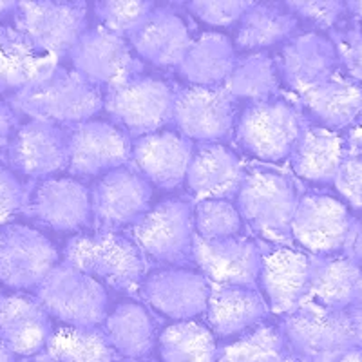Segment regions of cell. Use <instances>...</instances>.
<instances>
[{"instance_id": "681fc988", "label": "cell", "mask_w": 362, "mask_h": 362, "mask_svg": "<svg viewBox=\"0 0 362 362\" xmlns=\"http://www.w3.org/2000/svg\"><path fill=\"white\" fill-rule=\"evenodd\" d=\"M351 322H354V332H355V341H357V346L362 348V300H358L357 305L351 306L350 310Z\"/></svg>"}, {"instance_id": "277c9868", "label": "cell", "mask_w": 362, "mask_h": 362, "mask_svg": "<svg viewBox=\"0 0 362 362\" xmlns=\"http://www.w3.org/2000/svg\"><path fill=\"white\" fill-rule=\"evenodd\" d=\"M308 124L296 105L286 100L255 102L241 115L235 127V140L252 156L264 161H281L290 158Z\"/></svg>"}, {"instance_id": "f907efd6", "label": "cell", "mask_w": 362, "mask_h": 362, "mask_svg": "<svg viewBox=\"0 0 362 362\" xmlns=\"http://www.w3.org/2000/svg\"><path fill=\"white\" fill-rule=\"evenodd\" d=\"M17 355L13 354L2 339H0V362H17Z\"/></svg>"}, {"instance_id": "ac0fdd59", "label": "cell", "mask_w": 362, "mask_h": 362, "mask_svg": "<svg viewBox=\"0 0 362 362\" xmlns=\"http://www.w3.org/2000/svg\"><path fill=\"white\" fill-rule=\"evenodd\" d=\"M131 158V138L118 125L89 119L71 129V174L86 177L96 176L124 167Z\"/></svg>"}, {"instance_id": "4fadbf2b", "label": "cell", "mask_w": 362, "mask_h": 362, "mask_svg": "<svg viewBox=\"0 0 362 362\" xmlns=\"http://www.w3.org/2000/svg\"><path fill=\"white\" fill-rule=\"evenodd\" d=\"M173 122L180 134L190 141L218 144L234 131V98L225 87L190 86L180 89L174 98Z\"/></svg>"}, {"instance_id": "5b68a950", "label": "cell", "mask_w": 362, "mask_h": 362, "mask_svg": "<svg viewBox=\"0 0 362 362\" xmlns=\"http://www.w3.org/2000/svg\"><path fill=\"white\" fill-rule=\"evenodd\" d=\"M47 313L67 326H102L107 317V292L95 277L62 263L37 288Z\"/></svg>"}, {"instance_id": "d6a6232c", "label": "cell", "mask_w": 362, "mask_h": 362, "mask_svg": "<svg viewBox=\"0 0 362 362\" xmlns=\"http://www.w3.org/2000/svg\"><path fill=\"white\" fill-rule=\"evenodd\" d=\"M296 29L297 17L286 6L252 4L239 21L235 45L243 51L267 49L281 42H288Z\"/></svg>"}, {"instance_id": "30bf717a", "label": "cell", "mask_w": 362, "mask_h": 362, "mask_svg": "<svg viewBox=\"0 0 362 362\" xmlns=\"http://www.w3.org/2000/svg\"><path fill=\"white\" fill-rule=\"evenodd\" d=\"M15 25L45 53L62 57L87 31L83 2H18Z\"/></svg>"}, {"instance_id": "7dc6e473", "label": "cell", "mask_w": 362, "mask_h": 362, "mask_svg": "<svg viewBox=\"0 0 362 362\" xmlns=\"http://www.w3.org/2000/svg\"><path fill=\"white\" fill-rule=\"evenodd\" d=\"M342 252L362 268V221H354L350 238L346 241V247Z\"/></svg>"}, {"instance_id": "484cf974", "label": "cell", "mask_w": 362, "mask_h": 362, "mask_svg": "<svg viewBox=\"0 0 362 362\" xmlns=\"http://www.w3.org/2000/svg\"><path fill=\"white\" fill-rule=\"evenodd\" d=\"M209 328L219 337H234L267 321L270 308L257 288L210 283Z\"/></svg>"}, {"instance_id": "f546056e", "label": "cell", "mask_w": 362, "mask_h": 362, "mask_svg": "<svg viewBox=\"0 0 362 362\" xmlns=\"http://www.w3.org/2000/svg\"><path fill=\"white\" fill-rule=\"evenodd\" d=\"M344 156V138L339 132L308 124L290 154V161L299 177L315 183H334Z\"/></svg>"}, {"instance_id": "4316f807", "label": "cell", "mask_w": 362, "mask_h": 362, "mask_svg": "<svg viewBox=\"0 0 362 362\" xmlns=\"http://www.w3.org/2000/svg\"><path fill=\"white\" fill-rule=\"evenodd\" d=\"M129 40L138 57L158 67L180 66L192 44L185 21L170 8H154Z\"/></svg>"}, {"instance_id": "f5cc1de1", "label": "cell", "mask_w": 362, "mask_h": 362, "mask_svg": "<svg viewBox=\"0 0 362 362\" xmlns=\"http://www.w3.org/2000/svg\"><path fill=\"white\" fill-rule=\"evenodd\" d=\"M18 2H13V0H8V2H0V21L6 18L8 15H13L15 9H17Z\"/></svg>"}, {"instance_id": "c3c4849f", "label": "cell", "mask_w": 362, "mask_h": 362, "mask_svg": "<svg viewBox=\"0 0 362 362\" xmlns=\"http://www.w3.org/2000/svg\"><path fill=\"white\" fill-rule=\"evenodd\" d=\"M344 147L346 154H354V156L362 158V122H358L344 136Z\"/></svg>"}, {"instance_id": "83f0119b", "label": "cell", "mask_w": 362, "mask_h": 362, "mask_svg": "<svg viewBox=\"0 0 362 362\" xmlns=\"http://www.w3.org/2000/svg\"><path fill=\"white\" fill-rule=\"evenodd\" d=\"M299 100L317 124L329 131H350L362 122V86L342 71Z\"/></svg>"}, {"instance_id": "b9f144b4", "label": "cell", "mask_w": 362, "mask_h": 362, "mask_svg": "<svg viewBox=\"0 0 362 362\" xmlns=\"http://www.w3.org/2000/svg\"><path fill=\"white\" fill-rule=\"evenodd\" d=\"M28 189L17 174L0 165V228L8 226L29 203Z\"/></svg>"}, {"instance_id": "ab89813d", "label": "cell", "mask_w": 362, "mask_h": 362, "mask_svg": "<svg viewBox=\"0 0 362 362\" xmlns=\"http://www.w3.org/2000/svg\"><path fill=\"white\" fill-rule=\"evenodd\" d=\"M252 4L245 0H194L187 4V9L206 24L225 28L241 21Z\"/></svg>"}, {"instance_id": "f1b7e54d", "label": "cell", "mask_w": 362, "mask_h": 362, "mask_svg": "<svg viewBox=\"0 0 362 362\" xmlns=\"http://www.w3.org/2000/svg\"><path fill=\"white\" fill-rule=\"evenodd\" d=\"M58 60L37 47L17 28L0 25V90L17 93L57 69Z\"/></svg>"}, {"instance_id": "44dd1931", "label": "cell", "mask_w": 362, "mask_h": 362, "mask_svg": "<svg viewBox=\"0 0 362 362\" xmlns=\"http://www.w3.org/2000/svg\"><path fill=\"white\" fill-rule=\"evenodd\" d=\"M310 255L292 247H274L263 254L259 284L272 313L284 317L305 300Z\"/></svg>"}, {"instance_id": "db71d44e", "label": "cell", "mask_w": 362, "mask_h": 362, "mask_svg": "<svg viewBox=\"0 0 362 362\" xmlns=\"http://www.w3.org/2000/svg\"><path fill=\"white\" fill-rule=\"evenodd\" d=\"M22 362H60V361L49 357L47 354H38V355H35V357H28L25 361H22Z\"/></svg>"}, {"instance_id": "2e32d148", "label": "cell", "mask_w": 362, "mask_h": 362, "mask_svg": "<svg viewBox=\"0 0 362 362\" xmlns=\"http://www.w3.org/2000/svg\"><path fill=\"white\" fill-rule=\"evenodd\" d=\"M151 183L132 167L109 170L90 190L93 218L102 230L134 226L151 209Z\"/></svg>"}, {"instance_id": "bcb514c9", "label": "cell", "mask_w": 362, "mask_h": 362, "mask_svg": "<svg viewBox=\"0 0 362 362\" xmlns=\"http://www.w3.org/2000/svg\"><path fill=\"white\" fill-rule=\"evenodd\" d=\"M296 362H362V348L354 346V348H346V350L328 351V354L312 355V357L296 355Z\"/></svg>"}, {"instance_id": "816d5d0a", "label": "cell", "mask_w": 362, "mask_h": 362, "mask_svg": "<svg viewBox=\"0 0 362 362\" xmlns=\"http://www.w3.org/2000/svg\"><path fill=\"white\" fill-rule=\"evenodd\" d=\"M346 9L350 13L355 21H358V24L362 25V2H348L346 4Z\"/></svg>"}, {"instance_id": "9a60e30c", "label": "cell", "mask_w": 362, "mask_h": 362, "mask_svg": "<svg viewBox=\"0 0 362 362\" xmlns=\"http://www.w3.org/2000/svg\"><path fill=\"white\" fill-rule=\"evenodd\" d=\"M210 281L202 272L163 268L144 279L140 297L158 315L173 321H194L206 312Z\"/></svg>"}, {"instance_id": "74e56055", "label": "cell", "mask_w": 362, "mask_h": 362, "mask_svg": "<svg viewBox=\"0 0 362 362\" xmlns=\"http://www.w3.org/2000/svg\"><path fill=\"white\" fill-rule=\"evenodd\" d=\"M243 219L238 206L228 199H205L194 206V230L202 239L235 238Z\"/></svg>"}, {"instance_id": "7a4b0ae2", "label": "cell", "mask_w": 362, "mask_h": 362, "mask_svg": "<svg viewBox=\"0 0 362 362\" xmlns=\"http://www.w3.org/2000/svg\"><path fill=\"white\" fill-rule=\"evenodd\" d=\"M64 259L116 292L140 290L145 279L144 252L134 239L116 230L74 235L64 250Z\"/></svg>"}, {"instance_id": "7402d4cb", "label": "cell", "mask_w": 362, "mask_h": 362, "mask_svg": "<svg viewBox=\"0 0 362 362\" xmlns=\"http://www.w3.org/2000/svg\"><path fill=\"white\" fill-rule=\"evenodd\" d=\"M192 156V141L174 131L153 132L132 144V161L138 173L161 189H174L185 180Z\"/></svg>"}, {"instance_id": "8fae6325", "label": "cell", "mask_w": 362, "mask_h": 362, "mask_svg": "<svg viewBox=\"0 0 362 362\" xmlns=\"http://www.w3.org/2000/svg\"><path fill=\"white\" fill-rule=\"evenodd\" d=\"M57 264V248L42 232L24 225L0 230V283L8 288H38Z\"/></svg>"}, {"instance_id": "1f68e13d", "label": "cell", "mask_w": 362, "mask_h": 362, "mask_svg": "<svg viewBox=\"0 0 362 362\" xmlns=\"http://www.w3.org/2000/svg\"><path fill=\"white\" fill-rule=\"evenodd\" d=\"M235 66V53L230 38L221 33H203L192 40L177 73L198 87H225Z\"/></svg>"}, {"instance_id": "8d00e7d4", "label": "cell", "mask_w": 362, "mask_h": 362, "mask_svg": "<svg viewBox=\"0 0 362 362\" xmlns=\"http://www.w3.org/2000/svg\"><path fill=\"white\" fill-rule=\"evenodd\" d=\"M225 89L232 98L267 102L279 93V69L267 53H254L235 60Z\"/></svg>"}, {"instance_id": "8992f818", "label": "cell", "mask_w": 362, "mask_h": 362, "mask_svg": "<svg viewBox=\"0 0 362 362\" xmlns=\"http://www.w3.org/2000/svg\"><path fill=\"white\" fill-rule=\"evenodd\" d=\"M194 206L187 199L167 198L132 226V239L151 259L183 267L192 259Z\"/></svg>"}, {"instance_id": "603a6c76", "label": "cell", "mask_w": 362, "mask_h": 362, "mask_svg": "<svg viewBox=\"0 0 362 362\" xmlns=\"http://www.w3.org/2000/svg\"><path fill=\"white\" fill-rule=\"evenodd\" d=\"M54 328L38 297L11 293L0 297V339L21 357H35L45 350Z\"/></svg>"}, {"instance_id": "d4e9b609", "label": "cell", "mask_w": 362, "mask_h": 362, "mask_svg": "<svg viewBox=\"0 0 362 362\" xmlns=\"http://www.w3.org/2000/svg\"><path fill=\"white\" fill-rule=\"evenodd\" d=\"M243 163L221 144H205L194 151L187 170V187L194 199H230L245 180Z\"/></svg>"}, {"instance_id": "7bdbcfd3", "label": "cell", "mask_w": 362, "mask_h": 362, "mask_svg": "<svg viewBox=\"0 0 362 362\" xmlns=\"http://www.w3.org/2000/svg\"><path fill=\"white\" fill-rule=\"evenodd\" d=\"M329 40L334 42L346 74L362 86V29H334L329 31Z\"/></svg>"}, {"instance_id": "6f0895ef", "label": "cell", "mask_w": 362, "mask_h": 362, "mask_svg": "<svg viewBox=\"0 0 362 362\" xmlns=\"http://www.w3.org/2000/svg\"><path fill=\"white\" fill-rule=\"evenodd\" d=\"M0 297H2V290H0Z\"/></svg>"}, {"instance_id": "d6986e66", "label": "cell", "mask_w": 362, "mask_h": 362, "mask_svg": "<svg viewBox=\"0 0 362 362\" xmlns=\"http://www.w3.org/2000/svg\"><path fill=\"white\" fill-rule=\"evenodd\" d=\"M277 69L284 83L303 96L334 74L341 73V58L334 42L317 33H305L290 38L279 53Z\"/></svg>"}, {"instance_id": "5bb4252c", "label": "cell", "mask_w": 362, "mask_h": 362, "mask_svg": "<svg viewBox=\"0 0 362 362\" xmlns=\"http://www.w3.org/2000/svg\"><path fill=\"white\" fill-rule=\"evenodd\" d=\"M354 218L344 203L310 192L297 202L292 219V238L312 255H329L344 250L350 238Z\"/></svg>"}, {"instance_id": "11a10c76", "label": "cell", "mask_w": 362, "mask_h": 362, "mask_svg": "<svg viewBox=\"0 0 362 362\" xmlns=\"http://www.w3.org/2000/svg\"><path fill=\"white\" fill-rule=\"evenodd\" d=\"M284 362H296V355H290V357L288 358H286V361H284Z\"/></svg>"}, {"instance_id": "ee69618b", "label": "cell", "mask_w": 362, "mask_h": 362, "mask_svg": "<svg viewBox=\"0 0 362 362\" xmlns=\"http://www.w3.org/2000/svg\"><path fill=\"white\" fill-rule=\"evenodd\" d=\"M334 185L354 209L362 210V158L346 154L335 174Z\"/></svg>"}, {"instance_id": "9c48e42d", "label": "cell", "mask_w": 362, "mask_h": 362, "mask_svg": "<svg viewBox=\"0 0 362 362\" xmlns=\"http://www.w3.org/2000/svg\"><path fill=\"white\" fill-rule=\"evenodd\" d=\"M69 57L74 71L98 89L124 86L144 71V64L134 57L127 40L100 25L87 29L73 45Z\"/></svg>"}, {"instance_id": "52a82bcc", "label": "cell", "mask_w": 362, "mask_h": 362, "mask_svg": "<svg viewBox=\"0 0 362 362\" xmlns=\"http://www.w3.org/2000/svg\"><path fill=\"white\" fill-rule=\"evenodd\" d=\"M176 90L153 76H136L105 90L103 107L112 122L134 138L153 134L173 119Z\"/></svg>"}, {"instance_id": "836d02e7", "label": "cell", "mask_w": 362, "mask_h": 362, "mask_svg": "<svg viewBox=\"0 0 362 362\" xmlns=\"http://www.w3.org/2000/svg\"><path fill=\"white\" fill-rule=\"evenodd\" d=\"M161 362H216L219 346L214 332L198 321H177L158 335Z\"/></svg>"}, {"instance_id": "60d3db41", "label": "cell", "mask_w": 362, "mask_h": 362, "mask_svg": "<svg viewBox=\"0 0 362 362\" xmlns=\"http://www.w3.org/2000/svg\"><path fill=\"white\" fill-rule=\"evenodd\" d=\"M284 6L296 17L305 18L317 28L328 29V31H334L335 25L348 11L346 4L335 2V0H293Z\"/></svg>"}, {"instance_id": "d590c367", "label": "cell", "mask_w": 362, "mask_h": 362, "mask_svg": "<svg viewBox=\"0 0 362 362\" xmlns=\"http://www.w3.org/2000/svg\"><path fill=\"white\" fill-rule=\"evenodd\" d=\"M290 355L281 326L264 321L219 348L216 362H284Z\"/></svg>"}, {"instance_id": "3957f363", "label": "cell", "mask_w": 362, "mask_h": 362, "mask_svg": "<svg viewBox=\"0 0 362 362\" xmlns=\"http://www.w3.org/2000/svg\"><path fill=\"white\" fill-rule=\"evenodd\" d=\"M293 181L268 169L245 174L238 192V210L252 230L277 247H292V219L297 209Z\"/></svg>"}, {"instance_id": "f6af8a7d", "label": "cell", "mask_w": 362, "mask_h": 362, "mask_svg": "<svg viewBox=\"0 0 362 362\" xmlns=\"http://www.w3.org/2000/svg\"><path fill=\"white\" fill-rule=\"evenodd\" d=\"M18 118L15 109L9 105L8 102L0 100V153L8 148V145L11 144L13 136L18 131Z\"/></svg>"}, {"instance_id": "e575fe53", "label": "cell", "mask_w": 362, "mask_h": 362, "mask_svg": "<svg viewBox=\"0 0 362 362\" xmlns=\"http://www.w3.org/2000/svg\"><path fill=\"white\" fill-rule=\"evenodd\" d=\"M45 354L60 362H116L118 354L100 326H62L54 329Z\"/></svg>"}, {"instance_id": "cb8c5ba5", "label": "cell", "mask_w": 362, "mask_h": 362, "mask_svg": "<svg viewBox=\"0 0 362 362\" xmlns=\"http://www.w3.org/2000/svg\"><path fill=\"white\" fill-rule=\"evenodd\" d=\"M305 300L332 310H350L362 300V268L346 254L310 255Z\"/></svg>"}, {"instance_id": "ffe728a7", "label": "cell", "mask_w": 362, "mask_h": 362, "mask_svg": "<svg viewBox=\"0 0 362 362\" xmlns=\"http://www.w3.org/2000/svg\"><path fill=\"white\" fill-rule=\"evenodd\" d=\"M29 214L54 230L71 232L87 226L93 218L90 190L73 177H47L28 203Z\"/></svg>"}, {"instance_id": "6da1fadb", "label": "cell", "mask_w": 362, "mask_h": 362, "mask_svg": "<svg viewBox=\"0 0 362 362\" xmlns=\"http://www.w3.org/2000/svg\"><path fill=\"white\" fill-rule=\"evenodd\" d=\"M8 103L15 112L31 116V119L78 125L89 122L103 107V95L74 69L57 67L44 78L13 93Z\"/></svg>"}, {"instance_id": "ba28073f", "label": "cell", "mask_w": 362, "mask_h": 362, "mask_svg": "<svg viewBox=\"0 0 362 362\" xmlns=\"http://www.w3.org/2000/svg\"><path fill=\"white\" fill-rule=\"evenodd\" d=\"M292 354L299 357L328 354L357 346L348 310H332L303 300L279 322Z\"/></svg>"}, {"instance_id": "9f6ffc18", "label": "cell", "mask_w": 362, "mask_h": 362, "mask_svg": "<svg viewBox=\"0 0 362 362\" xmlns=\"http://www.w3.org/2000/svg\"><path fill=\"white\" fill-rule=\"evenodd\" d=\"M122 362H144V361H136V358H124Z\"/></svg>"}, {"instance_id": "7c38bea8", "label": "cell", "mask_w": 362, "mask_h": 362, "mask_svg": "<svg viewBox=\"0 0 362 362\" xmlns=\"http://www.w3.org/2000/svg\"><path fill=\"white\" fill-rule=\"evenodd\" d=\"M71 131L47 119H29L18 127L6 148L9 165L18 174L47 180L69 169Z\"/></svg>"}, {"instance_id": "4dcf8cb0", "label": "cell", "mask_w": 362, "mask_h": 362, "mask_svg": "<svg viewBox=\"0 0 362 362\" xmlns=\"http://www.w3.org/2000/svg\"><path fill=\"white\" fill-rule=\"evenodd\" d=\"M102 329L118 357L144 361L158 341L156 325L144 305L136 300L119 303L103 321Z\"/></svg>"}, {"instance_id": "e0dca14e", "label": "cell", "mask_w": 362, "mask_h": 362, "mask_svg": "<svg viewBox=\"0 0 362 362\" xmlns=\"http://www.w3.org/2000/svg\"><path fill=\"white\" fill-rule=\"evenodd\" d=\"M192 261L214 284L257 288L263 252L254 239H202L194 235Z\"/></svg>"}, {"instance_id": "f35d334b", "label": "cell", "mask_w": 362, "mask_h": 362, "mask_svg": "<svg viewBox=\"0 0 362 362\" xmlns=\"http://www.w3.org/2000/svg\"><path fill=\"white\" fill-rule=\"evenodd\" d=\"M154 6L145 0H103L95 4L100 28L122 38H131L141 28Z\"/></svg>"}]
</instances>
